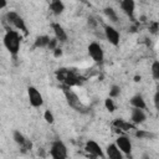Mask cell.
Segmentation results:
<instances>
[{
    "instance_id": "1",
    "label": "cell",
    "mask_w": 159,
    "mask_h": 159,
    "mask_svg": "<svg viewBox=\"0 0 159 159\" xmlns=\"http://www.w3.org/2000/svg\"><path fill=\"white\" fill-rule=\"evenodd\" d=\"M4 46L6 47V50L10 52L11 56L16 57V55L20 51V46H21V36L16 30H6L4 39H2Z\"/></svg>"
},
{
    "instance_id": "2",
    "label": "cell",
    "mask_w": 159,
    "mask_h": 159,
    "mask_svg": "<svg viewBox=\"0 0 159 159\" xmlns=\"http://www.w3.org/2000/svg\"><path fill=\"white\" fill-rule=\"evenodd\" d=\"M56 77L63 86L73 87V86H77L81 83L80 76H77L75 72H72L67 68H58L56 71Z\"/></svg>"
},
{
    "instance_id": "3",
    "label": "cell",
    "mask_w": 159,
    "mask_h": 159,
    "mask_svg": "<svg viewBox=\"0 0 159 159\" xmlns=\"http://www.w3.org/2000/svg\"><path fill=\"white\" fill-rule=\"evenodd\" d=\"M62 88H63V93H65V97H66V101H67L68 106L72 107V108H73L75 111H77V112H82V113H84L87 108L82 104V102H81L80 98H78V96L71 89V87H68V86H63Z\"/></svg>"
},
{
    "instance_id": "4",
    "label": "cell",
    "mask_w": 159,
    "mask_h": 159,
    "mask_svg": "<svg viewBox=\"0 0 159 159\" xmlns=\"http://www.w3.org/2000/svg\"><path fill=\"white\" fill-rule=\"evenodd\" d=\"M4 19L6 20V22L9 25H12L14 27H16L17 30L22 31L25 35H29V31H27V27H26V24L24 21V19L15 11H7L6 15L4 16Z\"/></svg>"
},
{
    "instance_id": "5",
    "label": "cell",
    "mask_w": 159,
    "mask_h": 159,
    "mask_svg": "<svg viewBox=\"0 0 159 159\" xmlns=\"http://www.w3.org/2000/svg\"><path fill=\"white\" fill-rule=\"evenodd\" d=\"M50 155L55 159H66L67 158V147L65 145V143L60 139L53 140L50 148Z\"/></svg>"
},
{
    "instance_id": "6",
    "label": "cell",
    "mask_w": 159,
    "mask_h": 159,
    "mask_svg": "<svg viewBox=\"0 0 159 159\" xmlns=\"http://www.w3.org/2000/svg\"><path fill=\"white\" fill-rule=\"evenodd\" d=\"M27 97H29V102L32 107L39 108L43 104V97L41 94V92L34 87V86H29L27 87Z\"/></svg>"
},
{
    "instance_id": "7",
    "label": "cell",
    "mask_w": 159,
    "mask_h": 159,
    "mask_svg": "<svg viewBox=\"0 0 159 159\" xmlns=\"http://www.w3.org/2000/svg\"><path fill=\"white\" fill-rule=\"evenodd\" d=\"M87 51H88L89 57H91L94 62H102V61H103V58H104V52H103L102 46H101L98 42H96V41H94V42H91V43L88 45Z\"/></svg>"
},
{
    "instance_id": "8",
    "label": "cell",
    "mask_w": 159,
    "mask_h": 159,
    "mask_svg": "<svg viewBox=\"0 0 159 159\" xmlns=\"http://www.w3.org/2000/svg\"><path fill=\"white\" fill-rule=\"evenodd\" d=\"M12 139L16 144L20 145V148L22 149V152L26 150H31L32 149V143L30 142V139H27L20 130H14L12 133Z\"/></svg>"
},
{
    "instance_id": "9",
    "label": "cell",
    "mask_w": 159,
    "mask_h": 159,
    "mask_svg": "<svg viewBox=\"0 0 159 159\" xmlns=\"http://www.w3.org/2000/svg\"><path fill=\"white\" fill-rule=\"evenodd\" d=\"M104 36L107 39V41L113 45V46H118L119 45V40H120V35L118 32L117 29H114L111 25H106L104 26Z\"/></svg>"
},
{
    "instance_id": "10",
    "label": "cell",
    "mask_w": 159,
    "mask_h": 159,
    "mask_svg": "<svg viewBox=\"0 0 159 159\" xmlns=\"http://www.w3.org/2000/svg\"><path fill=\"white\" fill-rule=\"evenodd\" d=\"M84 150L91 157H94V158H104V154L102 152L101 145L97 142H94V140H87L86 144H84Z\"/></svg>"
},
{
    "instance_id": "11",
    "label": "cell",
    "mask_w": 159,
    "mask_h": 159,
    "mask_svg": "<svg viewBox=\"0 0 159 159\" xmlns=\"http://www.w3.org/2000/svg\"><path fill=\"white\" fill-rule=\"evenodd\" d=\"M116 144L124 154H130L132 152V142L127 135H119L116 139Z\"/></svg>"
},
{
    "instance_id": "12",
    "label": "cell",
    "mask_w": 159,
    "mask_h": 159,
    "mask_svg": "<svg viewBox=\"0 0 159 159\" xmlns=\"http://www.w3.org/2000/svg\"><path fill=\"white\" fill-rule=\"evenodd\" d=\"M120 10H122L130 20H134L135 1H134V0H120Z\"/></svg>"
},
{
    "instance_id": "13",
    "label": "cell",
    "mask_w": 159,
    "mask_h": 159,
    "mask_svg": "<svg viewBox=\"0 0 159 159\" xmlns=\"http://www.w3.org/2000/svg\"><path fill=\"white\" fill-rule=\"evenodd\" d=\"M145 119H147V116L144 113V109L133 107L130 113V122L133 124H142L143 122H145Z\"/></svg>"
},
{
    "instance_id": "14",
    "label": "cell",
    "mask_w": 159,
    "mask_h": 159,
    "mask_svg": "<svg viewBox=\"0 0 159 159\" xmlns=\"http://www.w3.org/2000/svg\"><path fill=\"white\" fill-rule=\"evenodd\" d=\"M106 154H107V157L111 158V159H122V157H123L122 150L118 148V145H117L116 143H112V144L107 145V148H106Z\"/></svg>"
},
{
    "instance_id": "15",
    "label": "cell",
    "mask_w": 159,
    "mask_h": 159,
    "mask_svg": "<svg viewBox=\"0 0 159 159\" xmlns=\"http://www.w3.org/2000/svg\"><path fill=\"white\" fill-rule=\"evenodd\" d=\"M52 30H53V34H55V37L60 41V42H66L67 41V34L66 31L63 30V27L58 24V22H53L51 25Z\"/></svg>"
},
{
    "instance_id": "16",
    "label": "cell",
    "mask_w": 159,
    "mask_h": 159,
    "mask_svg": "<svg viewBox=\"0 0 159 159\" xmlns=\"http://www.w3.org/2000/svg\"><path fill=\"white\" fill-rule=\"evenodd\" d=\"M50 10L55 15H61L65 11V4L61 0H51L50 4Z\"/></svg>"
},
{
    "instance_id": "17",
    "label": "cell",
    "mask_w": 159,
    "mask_h": 159,
    "mask_svg": "<svg viewBox=\"0 0 159 159\" xmlns=\"http://www.w3.org/2000/svg\"><path fill=\"white\" fill-rule=\"evenodd\" d=\"M130 104L132 107H135V108H140V109H145L147 108V104H145V101L143 98L142 94H134L132 98H130Z\"/></svg>"
},
{
    "instance_id": "18",
    "label": "cell",
    "mask_w": 159,
    "mask_h": 159,
    "mask_svg": "<svg viewBox=\"0 0 159 159\" xmlns=\"http://www.w3.org/2000/svg\"><path fill=\"white\" fill-rule=\"evenodd\" d=\"M114 127H117V129H122V130H130V129H134V125L130 124V123H127L124 122L123 119H116L114 120Z\"/></svg>"
},
{
    "instance_id": "19",
    "label": "cell",
    "mask_w": 159,
    "mask_h": 159,
    "mask_svg": "<svg viewBox=\"0 0 159 159\" xmlns=\"http://www.w3.org/2000/svg\"><path fill=\"white\" fill-rule=\"evenodd\" d=\"M50 37L46 36V35H42V36H37L36 40H35V47H47L48 43H50Z\"/></svg>"
},
{
    "instance_id": "20",
    "label": "cell",
    "mask_w": 159,
    "mask_h": 159,
    "mask_svg": "<svg viewBox=\"0 0 159 159\" xmlns=\"http://www.w3.org/2000/svg\"><path fill=\"white\" fill-rule=\"evenodd\" d=\"M103 12H104V15H106L111 21H113V22L117 21L118 16H117V12H116V10H114L113 7H111V6L104 7V9H103Z\"/></svg>"
},
{
    "instance_id": "21",
    "label": "cell",
    "mask_w": 159,
    "mask_h": 159,
    "mask_svg": "<svg viewBox=\"0 0 159 159\" xmlns=\"http://www.w3.org/2000/svg\"><path fill=\"white\" fill-rule=\"evenodd\" d=\"M150 70H152V76H153V78L157 80V81H159V61H158V60H155V61L152 63Z\"/></svg>"
},
{
    "instance_id": "22",
    "label": "cell",
    "mask_w": 159,
    "mask_h": 159,
    "mask_svg": "<svg viewBox=\"0 0 159 159\" xmlns=\"http://www.w3.org/2000/svg\"><path fill=\"white\" fill-rule=\"evenodd\" d=\"M104 107H106V109L109 111L111 113L116 111V104H114V101H113L112 97H108V98L104 99Z\"/></svg>"
},
{
    "instance_id": "23",
    "label": "cell",
    "mask_w": 159,
    "mask_h": 159,
    "mask_svg": "<svg viewBox=\"0 0 159 159\" xmlns=\"http://www.w3.org/2000/svg\"><path fill=\"white\" fill-rule=\"evenodd\" d=\"M43 119H45L47 123H50V124H52V123L55 122V117H53V114H52V112H51L50 109H46V111H45V113H43Z\"/></svg>"
},
{
    "instance_id": "24",
    "label": "cell",
    "mask_w": 159,
    "mask_h": 159,
    "mask_svg": "<svg viewBox=\"0 0 159 159\" xmlns=\"http://www.w3.org/2000/svg\"><path fill=\"white\" fill-rule=\"evenodd\" d=\"M119 93H120V88H119L118 86H112V88H111V91H109V97L116 98V97L119 96Z\"/></svg>"
},
{
    "instance_id": "25",
    "label": "cell",
    "mask_w": 159,
    "mask_h": 159,
    "mask_svg": "<svg viewBox=\"0 0 159 159\" xmlns=\"http://www.w3.org/2000/svg\"><path fill=\"white\" fill-rule=\"evenodd\" d=\"M135 137H138V138H152V137H154V134H152L149 132H144V130H137Z\"/></svg>"
},
{
    "instance_id": "26",
    "label": "cell",
    "mask_w": 159,
    "mask_h": 159,
    "mask_svg": "<svg viewBox=\"0 0 159 159\" xmlns=\"http://www.w3.org/2000/svg\"><path fill=\"white\" fill-rule=\"evenodd\" d=\"M153 103H154V107L157 111H159V87L157 89V92L154 93V97H153Z\"/></svg>"
},
{
    "instance_id": "27",
    "label": "cell",
    "mask_w": 159,
    "mask_h": 159,
    "mask_svg": "<svg viewBox=\"0 0 159 159\" xmlns=\"http://www.w3.org/2000/svg\"><path fill=\"white\" fill-rule=\"evenodd\" d=\"M158 29H159V24H158V22H153V24L150 25V31H152L153 34H155Z\"/></svg>"
},
{
    "instance_id": "28",
    "label": "cell",
    "mask_w": 159,
    "mask_h": 159,
    "mask_svg": "<svg viewBox=\"0 0 159 159\" xmlns=\"http://www.w3.org/2000/svg\"><path fill=\"white\" fill-rule=\"evenodd\" d=\"M53 51H55V56H56V57H58V56L62 55V51H61V48H58V47H56Z\"/></svg>"
},
{
    "instance_id": "29",
    "label": "cell",
    "mask_w": 159,
    "mask_h": 159,
    "mask_svg": "<svg viewBox=\"0 0 159 159\" xmlns=\"http://www.w3.org/2000/svg\"><path fill=\"white\" fill-rule=\"evenodd\" d=\"M6 7V0H0V9H5Z\"/></svg>"
}]
</instances>
